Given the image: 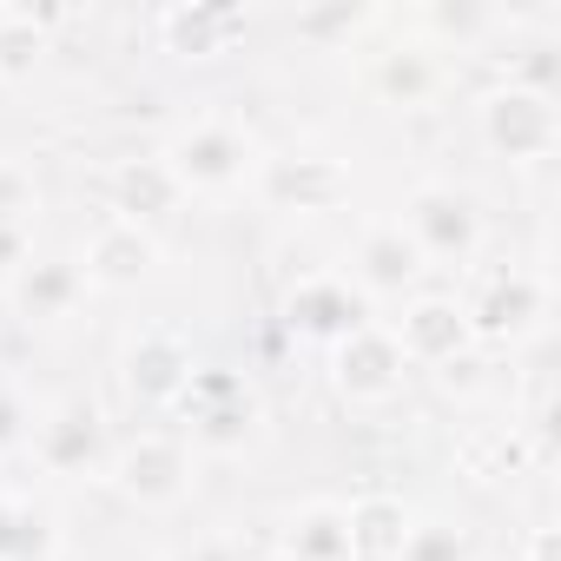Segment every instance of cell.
I'll return each mask as SVG.
<instances>
[{
    "label": "cell",
    "mask_w": 561,
    "mask_h": 561,
    "mask_svg": "<svg viewBox=\"0 0 561 561\" xmlns=\"http://www.w3.org/2000/svg\"><path fill=\"white\" fill-rule=\"evenodd\" d=\"M179 410L192 416V443L225 449V456H238L264 436V403L251 397V383H238L225 370H198L192 390L179 397Z\"/></svg>",
    "instance_id": "9"
},
{
    "label": "cell",
    "mask_w": 561,
    "mask_h": 561,
    "mask_svg": "<svg viewBox=\"0 0 561 561\" xmlns=\"http://www.w3.org/2000/svg\"><path fill=\"white\" fill-rule=\"evenodd\" d=\"M522 561H561V528H554V522H541V528L528 535V548H522Z\"/></svg>",
    "instance_id": "31"
},
{
    "label": "cell",
    "mask_w": 561,
    "mask_h": 561,
    "mask_svg": "<svg viewBox=\"0 0 561 561\" xmlns=\"http://www.w3.org/2000/svg\"><path fill=\"white\" fill-rule=\"evenodd\" d=\"M462 318H469V337L476 351L482 344H528L541 324H548V285L522 264H495L476 277V291L462 298Z\"/></svg>",
    "instance_id": "3"
},
{
    "label": "cell",
    "mask_w": 561,
    "mask_h": 561,
    "mask_svg": "<svg viewBox=\"0 0 561 561\" xmlns=\"http://www.w3.org/2000/svg\"><path fill=\"white\" fill-rule=\"evenodd\" d=\"M34 403L14 390V383H0V456H14V449H27L34 443Z\"/></svg>",
    "instance_id": "28"
},
{
    "label": "cell",
    "mask_w": 561,
    "mask_h": 561,
    "mask_svg": "<svg viewBox=\"0 0 561 561\" xmlns=\"http://www.w3.org/2000/svg\"><path fill=\"white\" fill-rule=\"evenodd\" d=\"M370 87H377V100H383V106L416 113V106H430V100L443 93V60H436L423 41H397V47H383V54H377Z\"/></svg>",
    "instance_id": "18"
},
{
    "label": "cell",
    "mask_w": 561,
    "mask_h": 561,
    "mask_svg": "<svg viewBox=\"0 0 561 561\" xmlns=\"http://www.w3.org/2000/svg\"><path fill=\"white\" fill-rule=\"evenodd\" d=\"M165 172L179 179V192L192 198V192H244L251 179H257V165H264V146L238 126V119H192V126H179L172 139H165Z\"/></svg>",
    "instance_id": "1"
},
{
    "label": "cell",
    "mask_w": 561,
    "mask_h": 561,
    "mask_svg": "<svg viewBox=\"0 0 561 561\" xmlns=\"http://www.w3.org/2000/svg\"><path fill=\"white\" fill-rule=\"evenodd\" d=\"M436 383H443V397H482V390H489V364H482V351L449 357V364L436 370Z\"/></svg>",
    "instance_id": "29"
},
{
    "label": "cell",
    "mask_w": 561,
    "mask_h": 561,
    "mask_svg": "<svg viewBox=\"0 0 561 561\" xmlns=\"http://www.w3.org/2000/svg\"><path fill=\"white\" fill-rule=\"evenodd\" d=\"M423 271H430V264H423V251L410 244V231H403L397 218L364 225L357 244H351V285H357L364 298H416Z\"/></svg>",
    "instance_id": "12"
},
{
    "label": "cell",
    "mask_w": 561,
    "mask_h": 561,
    "mask_svg": "<svg viewBox=\"0 0 561 561\" xmlns=\"http://www.w3.org/2000/svg\"><path fill=\"white\" fill-rule=\"evenodd\" d=\"M535 462V449H528V436L508 423V430H476V436H462V469L476 476V482H508V476H522Z\"/></svg>",
    "instance_id": "24"
},
{
    "label": "cell",
    "mask_w": 561,
    "mask_h": 561,
    "mask_svg": "<svg viewBox=\"0 0 561 561\" xmlns=\"http://www.w3.org/2000/svg\"><path fill=\"white\" fill-rule=\"evenodd\" d=\"M8 298H14V311L27 324H67L80 311V298H87V277H80L73 257H34L8 285Z\"/></svg>",
    "instance_id": "16"
},
{
    "label": "cell",
    "mask_w": 561,
    "mask_h": 561,
    "mask_svg": "<svg viewBox=\"0 0 561 561\" xmlns=\"http://www.w3.org/2000/svg\"><path fill=\"white\" fill-rule=\"evenodd\" d=\"M397 561H476V535H469L462 522L436 515V522H416V528H410V541H403Z\"/></svg>",
    "instance_id": "25"
},
{
    "label": "cell",
    "mask_w": 561,
    "mask_h": 561,
    "mask_svg": "<svg viewBox=\"0 0 561 561\" xmlns=\"http://www.w3.org/2000/svg\"><path fill=\"white\" fill-rule=\"evenodd\" d=\"M34 462L47 469V476H60V482H93V476H106V462H113V436H106V416H100V403L93 397H67V403H54L41 423H34Z\"/></svg>",
    "instance_id": "5"
},
{
    "label": "cell",
    "mask_w": 561,
    "mask_h": 561,
    "mask_svg": "<svg viewBox=\"0 0 561 561\" xmlns=\"http://www.w3.org/2000/svg\"><path fill=\"white\" fill-rule=\"evenodd\" d=\"M344 515H351V561H397L416 528L403 495H357Z\"/></svg>",
    "instance_id": "20"
},
{
    "label": "cell",
    "mask_w": 561,
    "mask_h": 561,
    "mask_svg": "<svg viewBox=\"0 0 561 561\" xmlns=\"http://www.w3.org/2000/svg\"><path fill=\"white\" fill-rule=\"evenodd\" d=\"M390 337H397V351H403L410 364H430V370H443L449 357L476 351L469 318H462V298H443V291L403 298V318L390 324Z\"/></svg>",
    "instance_id": "13"
},
{
    "label": "cell",
    "mask_w": 561,
    "mask_h": 561,
    "mask_svg": "<svg viewBox=\"0 0 561 561\" xmlns=\"http://www.w3.org/2000/svg\"><path fill=\"white\" fill-rule=\"evenodd\" d=\"M277 554L285 561H351V515L344 502L318 495V502H298L277 528Z\"/></svg>",
    "instance_id": "17"
},
{
    "label": "cell",
    "mask_w": 561,
    "mask_h": 561,
    "mask_svg": "<svg viewBox=\"0 0 561 561\" xmlns=\"http://www.w3.org/2000/svg\"><path fill=\"white\" fill-rule=\"evenodd\" d=\"M54 554H60L54 515L27 495H0V561H54Z\"/></svg>",
    "instance_id": "23"
},
{
    "label": "cell",
    "mask_w": 561,
    "mask_h": 561,
    "mask_svg": "<svg viewBox=\"0 0 561 561\" xmlns=\"http://www.w3.org/2000/svg\"><path fill=\"white\" fill-rule=\"evenodd\" d=\"M476 133H482V146H489L495 159H508V165H541V159L561 146V106H554L548 93H528V87L502 80V87H489V93L476 100Z\"/></svg>",
    "instance_id": "2"
},
{
    "label": "cell",
    "mask_w": 561,
    "mask_h": 561,
    "mask_svg": "<svg viewBox=\"0 0 561 561\" xmlns=\"http://www.w3.org/2000/svg\"><path fill=\"white\" fill-rule=\"evenodd\" d=\"M198 377V357L179 331L152 324V331H133L126 351H119V390L139 403V410H179V397L192 390Z\"/></svg>",
    "instance_id": "8"
},
{
    "label": "cell",
    "mask_w": 561,
    "mask_h": 561,
    "mask_svg": "<svg viewBox=\"0 0 561 561\" xmlns=\"http://www.w3.org/2000/svg\"><path fill=\"white\" fill-rule=\"evenodd\" d=\"M159 257H165V244H159L152 225L100 218L93 238H87V251H80L73 264H80V277H87V291H139V285H152Z\"/></svg>",
    "instance_id": "10"
},
{
    "label": "cell",
    "mask_w": 561,
    "mask_h": 561,
    "mask_svg": "<svg viewBox=\"0 0 561 561\" xmlns=\"http://www.w3.org/2000/svg\"><path fill=\"white\" fill-rule=\"evenodd\" d=\"M377 14L370 8H311V14H298V34L305 41H351L357 27H370Z\"/></svg>",
    "instance_id": "27"
},
{
    "label": "cell",
    "mask_w": 561,
    "mask_h": 561,
    "mask_svg": "<svg viewBox=\"0 0 561 561\" xmlns=\"http://www.w3.org/2000/svg\"><path fill=\"white\" fill-rule=\"evenodd\" d=\"M403 377H410V357L397 351L390 324H364L351 331L344 344H331V390L351 403V410H383L403 397Z\"/></svg>",
    "instance_id": "7"
},
{
    "label": "cell",
    "mask_w": 561,
    "mask_h": 561,
    "mask_svg": "<svg viewBox=\"0 0 561 561\" xmlns=\"http://www.w3.org/2000/svg\"><path fill=\"white\" fill-rule=\"evenodd\" d=\"M179 205H185V192H179V179L165 172L159 152H152V159H119V165H113V218L152 225V218H165V211H179Z\"/></svg>",
    "instance_id": "19"
},
{
    "label": "cell",
    "mask_w": 561,
    "mask_h": 561,
    "mask_svg": "<svg viewBox=\"0 0 561 561\" xmlns=\"http://www.w3.org/2000/svg\"><path fill=\"white\" fill-rule=\"evenodd\" d=\"M257 185L277 211H298V218H324L351 205V172L324 152H285V159H264Z\"/></svg>",
    "instance_id": "11"
},
{
    "label": "cell",
    "mask_w": 561,
    "mask_h": 561,
    "mask_svg": "<svg viewBox=\"0 0 561 561\" xmlns=\"http://www.w3.org/2000/svg\"><path fill=\"white\" fill-rule=\"evenodd\" d=\"M152 27H159V47L172 60H225L244 41L251 14L244 8H218V0H192V8H159Z\"/></svg>",
    "instance_id": "15"
},
{
    "label": "cell",
    "mask_w": 561,
    "mask_h": 561,
    "mask_svg": "<svg viewBox=\"0 0 561 561\" xmlns=\"http://www.w3.org/2000/svg\"><path fill=\"white\" fill-rule=\"evenodd\" d=\"M34 264V231L27 225H0V291Z\"/></svg>",
    "instance_id": "30"
},
{
    "label": "cell",
    "mask_w": 561,
    "mask_h": 561,
    "mask_svg": "<svg viewBox=\"0 0 561 561\" xmlns=\"http://www.w3.org/2000/svg\"><path fill=\"white\" fill-rule=\"evenodd\" d=\"M397 225L410 231V244L423 251V264H469L482 251V211H476V198L462 185H443V179L416 185Z\"/></svg>",
    "instance_id": "6"
},
{
    "label": "cell",
    "mask_w": 561,
    "mask_h": 561,
    "mask_svg": "<svg viewBox=\"0 0 561 561\" xmlns=\"http://www.w3.org/2000/svg\"><path fill=\"white\" fill-rule=\"evenodd\" d=\"M179 561H244V554H238L231 541H198V548H185Z\"/></svg>",
    "instance_id": "32"
},
{
    "label": "cell",
    "mask_w": 561,
    "mask_h": 561,
    "mask_svg": "<svg viewBox=\"0 0 561 561\" xmlns=\"http://www.w3.org/2000/svg\"><path fill=\"white\" fill-rule=\"evenodd\" d=\"M54 21L60 14H27V8H0V87H27L47 54H54Z\"/></svg>",
    "instance_id": "22"
},
{
    "label": "cell",
    "mask_w": 561,
    "mask_h": 561,
    "mask_svg": "<svg viewBox=\"0 0 561 561\" xmlns=\"http://www.w3.org/2000/svg\"><path fill=\"white\" fill-rule=\"evenodd\" d=\"M41 211V179L21 159H0V225H34Z\"/></svg>",
    "instance_id": "26"
},
{
    "label": "cell",
    "mask_w": 561,
    "mask_h": 561,
    "mask_svg": "<svg viewBox=\"0 0 561 561\" xmlns=\"http://www.w3.org/2000/svg\"><path fill=\"white\" fill-rule=\"evenodd\" d=\"M285 324L298 337H318V344H344L351 331L370 324V298L351 285V277H305V285L285 298Z\"/></svg>",
    "instance_id": "14"
},
{
    "label": "cell",
    "mask_w": 561,
    "mask_h": 561,
    "mask_svg": "<svg viewBox=\"0 0 561 561\" xmlns=\"http://www.w3.org/2000/svg\"><path fill=\"white\" fill-rule=\"evenodd\" d=\"M192 476H198V462H192V443L185 436H165V430H146V436H133V443H119L113 449V462H106V482L133 502V508H179L185 495H192Z\"/></svg>",
    "instance_id": "4"
},
{
    "label": "cell",
    "mask_w": 561,
    "mask_h": 561,
    "mask_svg": "<svg viewBox=\"0 0 561 561\" xmlns=\"http://www.w3.org/2000/svg\"><path fill=\"white\" fill-rule=\"evenodd\" d=\"M416 27H423V47H430V54H436V47L469 54V47H482L489 34H502L508 14L489 8V0H430V8H416Z\"/></svg>",
    "instance_id": "21"
}]
</instances>
